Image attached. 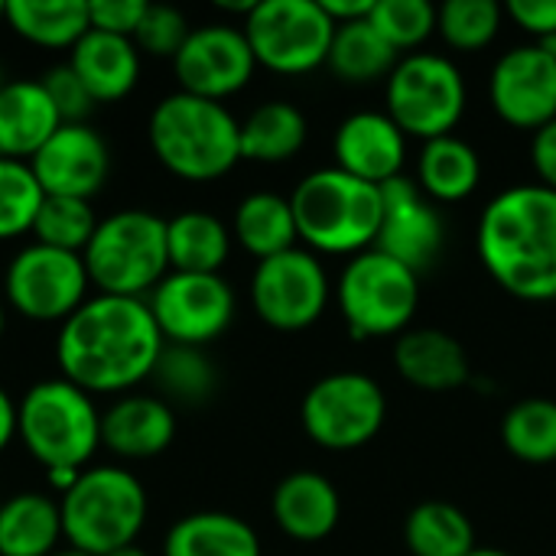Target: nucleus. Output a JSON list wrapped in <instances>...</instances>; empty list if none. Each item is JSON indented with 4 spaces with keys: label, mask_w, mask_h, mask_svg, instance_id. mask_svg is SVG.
I'll return each instance as SVG.
<instances>
[{
    "label": "nucleus",
    "mask_w": 556,
    "mask_h": 556,
    "mask_svg": "<svg viewBox=\"0 0 556 556\" xmlns=\"http://www.w3.org/2000/svg\"><path fill=\"white\" fill-rule=\"evenodd\" d=\"M166 339L147 300L98 293L59 329L62 378L88 394H121L153 378Z\"/></svg>",
    "instance_id": "obj_1"
},
{
    "label": "nucleus",
    "mask_w": 556,
    "mask_h": 556,
    "mask_svg": "<svg viewBox=\"0 0 556 556\" xmlns=\"http://www.w3.org/2000/svg\"><path fill=\"white\" fill-rule=\"evenodd\" d=\"M479 257L495 283L528 303L556 300V192L531 182L498 192L479 218Z\"/></svg>",
    "instance_id": "obj_2"
},
{
    "label": "nucleus",
    "mask_w": 556,
    "mask_h": 556,
    "mask_svg": "<svg viewBox=\"0 0 556 556\" xmlns=\"http://www.w3.org/2000/svg\"><path fill=\"white\" fill-rule=\"evenodd\" d=\"M150 147L173 176L212 182L241 160V124L222 101L176 91L150 114Z\"/></svg>",
    "instance_id": "obj_3"
},
{
    "label": "nucleus",
    "mask_w": 556,
    "mask_h": 556,
    "mask_svg": "<svg viewBox=\"0 0 556 556\" xmlns=\"http://www.w3.org/2000/svg\"><path fill=\"white\" fill-rule=\"evenodd\" d=\"M296 235L323 254H365L384 222L381 186L355 179L339 166L309 173L290 195Z\"/></svg>",
    "instance_id": "obj_4"
},
{
    "label": "nucleus",
    "mask_w": 556,
    "mask_h": 556,
    "mask_svg": "<svg viewBox=\"0 0 556 556\" xmlns=\"http://www.w3.org/2000/svg\"><path fill=\"white\" fill-rule=\"evenodd\" d=\"M62 538L72 551L108 556L130 547L147 521V492L127 469H81L75 489L59 498Z\"/></svg>",
    "instance_id": "obj_5"
},
{
    "label": "nucleus",
    "mask_w": 556,
    "mask_h": 556,
    "mask_svg": "<svg viewBox=\"0 0 556 556\" xmlns=\"http://www.w3.org/2000/svg\"><path fill=\"white\" fill-rule=\"evenodd\" d=\"M16 437L42 469H85L101 446V414L78 384L39 381L16 404Z\"/></svg>",
    "instance_id": "obj_6"
},
{
    "label": "nucleus",
    "mask_w": 556,
    "mask_h": 556,
    "mask_svg": "<svg viewBox=\"0 0 556 556\" xmlns=\"http://www.w3.org/2000/svg\"><path fill=\"white\" fill-rule=\"evenodd\" d=\"M81 261L88 280L101 287V293L143 300V293H153L169 267L166 222L143 208L114 212L98 222Z\"/></svg>",
    "instance_id": "obj_7"
},
{
    "label": "nucleus",
    "mask_w": 556,
    "mask_h": 556,
    "mask_svg": "<svg viewBox=\"0 0 556 556\" xmlns=\"http://www.w3.org/2000/svg\"><path fill=\"white\" fill-rule=\"evenodd\" d=\"M336 300L355 339L401 336L420 303V274L371 248L349 261Z\"/></svg>",
    "instance_id": "obj_8"
},
{
    "label": "nucleus",
    "mask_w": 556,
    "mask_h": 556,
    "mask_svg": "<svg viewBox=\"0 0 556 556\" xmlns=\"http://www.w3.org/2000/svg\"><path fill=\"white\" fill-rule=\"evenodd\" d=\"M388 117L404 137L437 140L453 134L466 111V78L453 59L437 52H410L388 75Z\"/></svg>",
    "instance_id": "obj_9"
},
{
    "label": "nucleus",
    "mask_w": 556,
    "mask_h": 556,
    "mask_svg": "<svg viewBox=\"0 0 556 556\" xmlns=\"http://www.w3.org/2000/svg\"><path fill=\"white\" fill-rule=\"evenodd\" d=\"M244 36L257 65L280 75H303L326 65L336 23L319 0H257L244 16Z\"/></svg>",
    "instance_id": "obj_10"
},
{
    "label": "nucleus",
    "mask_w": 556,
    "mask_h": 556,
    "mask_svg": "<svg viewBox=\"0 0 556 556\" xmlns=\"http://www.w3.org/2000/svg\"><path fill=\"white\" fill-rule=\"evenodd\" d=\"M384 417L388 401L381 384L358 371L326 375L303 397L306 437L332 453H349L371 443L381 433Z\"/></svg>",
    "instance_id": "obj_11"
},
{
    "label": "nucleus",
    "mask_w": 556,
    "mask_h": 556,
    "mask_svg": "<svg viewBox=\"0 0 556 556\" xmlns=\"http://www.w3.org/2000/svg\"><path fill=\"white\" fill-rule=\"evenodd\" d=\"M88 283L81 254L46 244L23 248L3 274L10 306L36 323H65L85 303Z\"/></svg>",
    "instance_id": "obj_12"
},
{
    "label": "nucleus",
    "mask_w": 556,
    "mask_h": 556,
    "mask_svg": "<svg viewBox=\"0 0 556 556\" xmlns=\"http://www.w3.org/2000/svg\"><path fill=\"white\" fill-rule=\"evenodd\" d=\"M251 303L257 316L283 332L313 326L329 303V277L313 251L290 248L277 257L257 261L251 277Z\"/></svg>",
    "instance_id": "obj_13"
},
{
    "label": "nucleus",
    "mask_w": 556,
    "mask_h": 556,
    "mask_svg": "<svg viewBox=\"0 0 556 556\" xmlns=\"http://www.w3.org/2000/svg\"><path fill=\"white\" fill-rule=\"evenodd\" d=\"M150 313L166 345L202 349L218 339L235 319V293L218 274H166L153 296Z\"/></svg>",
    "instance_id": "obj_14"
},
{
    "label": "nucleus",
    "mask_w": 556,
    "mask_h": 556,
    "mask_svg": "<svg viewBox=\"0 0 556 556\" xmlns=\"http://www.w3.org/2000/svg\"><path fill=\"white\" fill-rule=\"evenodd\" d=\"M173 65H176V78L182 85L179 91L199 94L208 101H222L251 81L257 59L251 52L244 29L212 23V26H199L189 33V39L176 52Z\"/></svg>",
    "instance_id": "obj_15"
},
{
    "label": "nucleus",
    "mask_w": 556,
    "mask_h": 556,
    "mask_svg": "<svg viewBox=\"0 0 556 556\" xmlns=\"http://www.w3.org/2000/svg\"><path fill=\"white\" fill-rule=\"evenodd\" d=\"M495 114L518 130H541L556 121V59L538 42L505 52L489 78Z\"/></svg>",
    "instance_id": "obj_16"
},
{
    "label": "nucleus",
    "mask_w": 556,
    "mask_h": 556,
    "mask_svg": "<svg viewBox=\"0 0 556 556\" xmlns=\"http://www.w3.org/2000/svg\"><path fill=\"white\" fill-rule=\"evenodd\" d=\"M29 169L46 195H68V199L91 202V195L108 179L111 153L94 127L62 124L29 160Z\"/></svg>",
    "instance_id": "obj_17"
},
{
    "label": "nucleus",
    "mask_w": 556,
    "mask_h": 556,
    "mask_svg": "<svg viewBox=\"0 0 556 556\" xmlns=\"http://www.w3.org/2000/svg\"><path fill=\"white\" fill-rule=\"evenodd\" d=\"M381 195H384V222L375 248L401 261L414 274L427 270L443 248V218L437 215V208L427 202L424 189L414 179L397 176L381 186Z\"/></svg>",
    "instance_id": "obj_18"
},
{
    "label": "nucleus",
    "mask_w": 556,
    "mask_h": 556,
    "mask_svg": "<svg viewBox=\"0 0 556 556\" xmlns=\"http://www.w3.org/2000/svg\"><path fill=\"white\" fill-rule=\"evenodd\" d=\"M336 166L355 179L384 186L401 176L407 156L404 130L378 111H358L345 117L332 140Z\"/></svg>",
    "instance_id": "obj_19"
},
{
    "label": "nucleus",
    "mask_w": 556,
    "mask_h": 556,
    "mask_svg": "<svg viewBox=\"0 0 556 556\" xmlns=\"http://www.w3.org/2000/svg\"><path fill=\"white\" fill-rule=\"evenodd\" d=\"M176 437V414L153 394H127L101 414V443L127 459H150Z\"/></svg>",
    "instance_id": "obj_20"
},
{
    "label": "nucleus",
    "mask_w": 556,
    "mask_h": 556,
    "mask_svg": "<svg viewBox=\"0 0 556 556\" xmlns=\"http://www.w3.org/2000/svg\"><path fill=\"white\" fill-rule=\"evenodd\" d=\"M397 375L417 391L443 394L469 381V355L459 339L443 329H410L394 342Z\"/></svg>",
    "instance_id": "obj_21"
},
{
    "label": "nucleus",
    "mask_w": 556,
    "mask_h": 556,
    "mask_svg": "<svg viewBox=\"0 0 556 556\" xmlns=\"http://www.w3.org/2000/svg\"><path fill=\"white\" fill-rule=\"evenodd\" d=\"M62 127L42 81H7L0 88V156L29 163Z\"/></svg>",
    "instance_id": "obj_22"
},
{
    "label": "nucleus",
    "mask_w": 556,
    "mask_h": 556,
    "mask_svg": "<svg viewBox=\"0 0 556 556\" xmlns=\"http://www.w3.org/2000/svg\"><path fill=\"white\" fill-rule=\"evenodd\" d=\"M339 518V492L319 472H293L274 492V521L293 541H323L336 531Z\"/></svg>",
    "instance_id": "obj_23"
},
{
    "label": "nucleus",
    "mask_w": 556,
    "mask_h": 556,
    "mask_svg": "<svg viewBox=\"0 0 556 556\" xmlns=\"http://www.w3.org/2000/svg\"><path fill=\"white\" fill-rule=\"evenodd\" d=\"M68 65L75 68V75L81 78V85L88 88L94 104L121 101L124 94L134 91V85L140 78V49L127 36L88 29L75 42Z\"/></svg>",
    "instance_id": "obj_24"
},
{
    "label": "nucleus",
    "mask_w": 556,
    "mask_h": 556,
    "mask_svg": "<svg viewBox=\"0 0 556 556\" xmlns=\"http://www.w3.org/2000/svg\"><path fill=\"white\" fill-rule=\"evenodd\" d=\"M62 538V508L49 495L20 492L0 508V556H52Z\"/></svg>",
    "instance_id": "obj_25"
},
{
    "label": "nucleus",
    "mask_w": 556,
    "mask_h": 556,
    "mask_svg": "<svg viewBox=\"0 0 556 556\" xmlns=\"http://www.w3.org/2000/svg\"><path fill=\"white\" fill-rule=\"evenodd\" d=\"M482 179V160L472 143L456 134L427 140L417 163V186L433 202H463Z\"/></svg>",
    "instance_id": "obj_26"
},
{
    "label": "nucleus",
    "mask_w": 556,
    "mask_h": 556,
    "mask_svg": "<svg viewBox=\"0 0 556 556\" xmlns=\"http://www.w3.org/2000/svg\"><path fill=\"white\" fill-rule=\"evenodd\" d=\"M163 556H261V541L235 515L199 511L169 528Z\"/></svg>",
    "instance_id": "obj_27"
},
{
    "label": "nucleus",
    "mask_w": 556,
    "mask_h": 556,
    "mask_svg": "<svg viewBox=\"0 0 556 556\" xmlns=\"http://www.w3.org/2000/svg\"><path fill=\"white\" fill-rule=\"evenodd\" d=\"M3 20L16 36L42 49H75L91 29L85 0H10Z\"/></svg>",
    "instance_id": "obj_28"
},
{
    "label": "nucleus",
    "mask_w": 556,
    "mask_h": 556,
    "mask_svg": "<svg viewBox=\"0 0 556 556\" xmlns=\"http://www.w3.org/2000/svg\"><path fill=\"white\" fill-rule=\"evenodd\" d=\"M169 267L179 274H218L231 251L228 228L208 212H182L166 222Z\"/></svg>",
    "instance_id": "obj_29"
},
{
    "label": "nucleus",
    "mask_w": 556,
    "mask_h": 556,
    "mask_svg": "<svg viewBox=\"0 0 556 556\" xmlns=\"http://www.w3.org/2000/svg\"><path fill=\"white\" fill-rule=\"evenodd\" d=\"M235 238L248 254L257 261L277 257L290 248H296V218L290 208V199L274 192H254L241 199L235 212Z\"/></svg>",
    "instance_id": "obj_30"
},
{
    "label": "nucleus",
    "mask_w": 556,
    "mask_h": 556,
    "mask_svg": "<svg viewBox=\"0 0 556 556\" xmlns=\"http://www.w3.org/2000/svg\"><path fill=\"white\" fill-rule=\"evenodd\" d=\"M306 143V117L287 101H267L241 124V160L287 163Z\"/></svg>",
    "instance_id": "obj_31"
},
{
    "label": "nucleus",
    "mask_w": 556,
    "mask_h": 556,
    "mask_svg": "<svg viewBox=\"0 0 556 556\" xmlns=\"http://www.w3.org/2000/svg\"><path fill=\"white\" fill-rule=\"evenodd\" d=\"M397 62H401L397 52L384 42V36L368 20L336 26L329 59H326L332 75H339L342 81H352V85L388 78Z\"/></svg>",
    "instance_id": "obj_32"
},
{
    "label": "nucleus",
    "mask_w": 556,
    "mask_h": 556,
    "mask_svg": "<svg viewBox=\"0 0 556 556\" xmlns=\"http://www.w3.org/2000/svg\"><path fill=\"white\" fill-rule=\"evenodd\" d=\"M404 541L414 556H472V521L450 502H424L407 515Z\"/></svg>",
    "instance_id": "obj_33"
},
{
    "label": "nucleus",
    "mask_w": 556,
    "mask_h": 556,
    "mask_svg": "<svg viewBox=\"0 0 556 556\" xmlns=\"http://www.w3.org/2000/svg\"><path fill=\"white\" fill-rule=\"evenodd\" d=\"M505 450L531 466H544L556 459V401L528 397L518 401L502 420Z\"/></svg>",
    "instance_id": "obj_34"
},
{
    "label": "nucleus",
    "mask_w": 556,
    "mask_h": 556,
    "mask_svg": "<svg viewBox=\"0 0 556 556\" xmlns=\"http://www.w3.org/2000/svg\"><path fill=\"white\" fill-rule=\"evenodd\" d=\"M94 231H98V215L91 202L68 199V195H46L33 222L36 244L72 251V254H81Z\"/></svg>",
    "instance_id": "obj_35"
},
{
    "label": "nucleus",
    "mask_w": 556,
    "mask_h": 556,
    "mask_svg": "<svg viewBox=\"0 0 556 556\" xmlns=\"http://www.w3.org/2000/svg\"><path fill=\"white\" fill-rule=\"evenodd\" d=\"M502 29V7L495 0H450L437 7V33L459 52L485 49Z\"/></svg>",
    "instance_id": "obj_36"
},
{
    "label": "nucleus",
    "mask_w": 556,
    "mask_h": 556,
    "mask_svg": "<svg viewBox=\"0 0 556 556\" xmlns=\"http://www.w3.org/2000/svg\"><path fill=\"white\" fill-rule=\"evenodd\" d=\"M153 378L160 381V388L179 401V404H202L212 397L215 391V368L212 362L202 355V349H189V345H166Z\"/></svg>",
    "instance_id": "obj_37"
},
{
    "label": "nucleus",
    "mask_w": 556,
    "mask_h": 556,
    "mask_svg": "<svg viewBox=\"0 0 556 556\" xmlns=\"http://www.w3.org/2000/svg\"><path fill=\"white\" fill-rule=\"evenodd\" d=\"M42 199L46 192L36 182L29 163L0 156V241L33 231Z\"/></svg>",
    "instance_id": "obj_38"
},
{
    "label": "nucleus",
    "mask_w": 556,
    "mask_h": 556,
    "mask_svg": "<svg viewBox=\"0 0 556 556\" xmlns=\"http://www.w3.org/2000/svg\"><path fill=\"white\" fill-rule=\"evenodd\" d=\"M368 23L401 55L424 46L437 33V7L427 0H378Z\"/></svg>",
    "instance_id": "obj_39"
},
{
    "label": "nucleus",
    "mask_w": 556,
    "mask_h": 556,
    "mask_svg": "<svg viewBox=\"0 0 556 556\" xmlns=\"http://www.w3.org/2000/svg\"><path fill=\"white\" fill-rule=\"evenodd\" d=\"M189 23L176 7L166 3H147V13L134 33V46L150 52V55H169L176 59V52L186 46L189 39Z\"/></svg>",
    "instance_id": "obj_40"
},
{
    "label": "nucleus",
    "mask_w": 556,
    "mask_h": 556,
    "mask_svg": "<svg viewBox=\"0 0 556 556\" xmlns=\"http://www.w3.org/2000/svg\"><path fill=\"white\" fill-rule=\"evenodd\" d=\"M39 81H42V88L49 91V98H52V104H55L62 124H85V117H88L91 108H94V98L88 94V88L81 85V78L75 75V68H72L68 62L49 68Z\"/></svg>",
    "instance_id": "obj_41"
},
{
    "label": "nucleus",
    "mask_w": 556,
    "mask_h": 556,
    "mask_svg": "<svg viewBox=\"0 0 556 556\" xmlns=\"http://www.w3.org/2000/svg\"><path fill=\"white\" fill-rule=\"evenodd\" d=\"M143 13H147L143 0H91L88 3L91 29L111 33V36H127V39H134Z\"/></svg>",
    "instance_id": "obj_42"
},
{
    "label": "nucleus",
    "mask_w": 556,
    "mask_h": 556,
    "mask_svg": "<svg viewBox=\"0 0 556 556\" xmlns=\"http://www.w3.org/2000/svg\"><path fill=\"white\" fill-rule=\"evenodd\" d=\"M505 10L534 39L556 36V0H511Z\"/></svg>",
    "instance_id": "obj_43"
},
{
    "label": "nucleus",
    "mask_w": 556,
    "mask_h": 556,
    "mask_svg": "<svg viewBox=\"0 0 556 556\" xmlns=\"http://www.w3.org/2000/svg\"><path fill=\"white\" fill-rule=\"evenodd\" d=\"M531 163L534 173L541 179V186L554 189L556 192V121H551L547 127H541L531 140Z\"/></svg>",
    "instance_id": "obj_44"
},
{
    "label": "nucleus",
    "mask_w": 556,
    "mask_h": 556,
    "mask_svg": "<svg viewBox=\"0 0 556 556\" xmlns=\"http://www.w3.org/2000/svg\"><path fill=\"white\" fill-rule=\"evenodd\" d=\"M375 3H378V0H319V7L326 10V16H329L336 26L368 20L371 10H375Z\"/></svg>",
    "instance_id": "obj_45"
},
{
    "label": "nucleus",
    "mask_w": 556,
    "mask_h": 556,
    "mask_svg": "<svg viewBox=\"0 0 556 556\" xmlns=\"http://www.w3.org/2000/svg\"><path fill=\"white\" fill-rule=\"evenodd\" d=\"M13 437H16V404L0 388V453L13 443Z\"/></svg>",
    "instance_id": "obj_46"
},
{
    "label": "nucleus",
    "mask_w": 556,
    "mask_h": 556,
    "mask_svg": "<svg viewBox=\"0 0 556 556\" xmlns=\"http://www.w3.org/2000/svg\"><path fill=\"white\" fill-rule=\"evenodd\" d=\"M81 469H68V466H55V469H46V482L55 495H68L78 482Z\"/></svg>",
    "instance_id": "obj_47"
},
{
    "label": "nucleus",
    "mask_w": 556,
    "mask_h": 556,
    "mask_svg": "<svg viewBox=\"0 0 556 556\" xmlns=\"http://www.w3.org/2000/svg\"><path fill=\"white\" fill-rule=\"evenodd\" d=\"M538 46L547 52V55H554L556 59V36H547V39H538Z\"/></svg>",
    "instance_id": "obj_48"
},
{
    "label": "nucleus",
    "mask_w": 556,
    "mask_h": 556,
    "mask_svg": "<svg viewBox=\"0 0 556 556\" xmlns=\"http://www.w3.org/2000/svg\"><path fill=\"white\" fill-rule=\"evenodd\" d=\"M108 556H147V554H143L140 547H134V544H130V547H121V551H114V554H108Z\"/></svg>",
    "instance_id": "obj_49"
},
{
    "label": "nucleus",
    "mask_w": 556,
    "mask_h": 556,
    "mask_svg": "<svg viewBox=\"0 0 556 556\" xmlns=\"http://www.w3.org/2000/svg\"><path fill=\"white\" fill-rule=\"evenodd\" d=\"M472 556H511V554H505V551H495V547H479V551H476Z\"/></svg>",
    "instance_id": "obj_50"
},
{
    "label": "nucleus",
    "mask_w": 556,
    "mask_h": 556,
    "mask_svg": "<svg viewBox=\"0 0 556 556\" xmlns=\"http://www.w3.org/2000/svg\"><path fill=\"white\" fill-rule=\"evenodd\" d=\"M52 556H88V554H81V551H72V547H68V551H55Z\"/></svg>",
    "instance_id": "obj_51"
},
{
    "label": "nucleus",
    "mask_w": 556,
    "mask_h": 556,
    "mask_svg": "<svg viewBox=\"0 0 556 556\" xmlns=\"http://www.w3.org/2000/svg\"><path fill=\"white\" fill-rule=\"evenodd\" d=\"M3 323H7V316H3V303H0V336H3Z\"/></svg>",
    "instance_id": "obj_52"
},
{
    "label": "nucleus",
    "mask_w": 556,
    "mask_h": 556,
    "mask_svg": "<svg viewBox=\"0 0 556 556\" xmlns=\"http://www.w3.org/2000/svg\"><path fill=\"white\" fill-rule=\"evenodd\" d=\"M3 7H7V3H0V20H3Z\"/></svg>",
    "instance_id": "obj_53"
},
{
    "label": "nucleus",
    "mask_w": 556,
    "mask_h": 556,
    "mask_svg": "<svg viewBox=\"0 0 556 556\" xmlns=\"http://www.w3.org/2000/svg\"><path fill=\"white\" fill-rule=\"evenodd\" d=\"M3 85H7V81H3V72H0V88H3Z\"/></svg>",
    "instance_id": "obj_54"
},
{
    "label": "nucleus",
    "mask_w": 556,
    "mask_h": 556,
    "mask_svg": "<svg viewBox=\"0 0 556 556\" xmlns=\"http://www.w3.org/2000/svg\"><path fill=\"white\" fill-rule=\"evenodd\" d=\"M0 508H3V495H0Z\"/></svg>",
    "instance_id": "obj_55"
}]
</instances>
